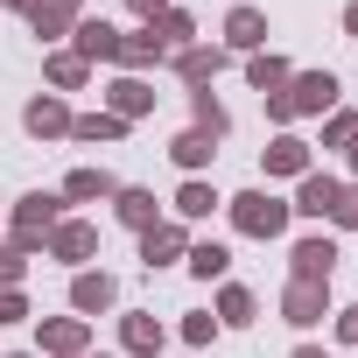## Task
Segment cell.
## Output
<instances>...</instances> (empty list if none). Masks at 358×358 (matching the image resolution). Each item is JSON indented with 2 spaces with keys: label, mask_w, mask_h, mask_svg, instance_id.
<instances>
[{
  "label": "cell",
  "mask_w": 358,
  "mask_h": 358,
  "mask_svg": "<svg viewBox=\"0 0 358 358\" xmlns=\"http://www.w3.org/2000/svg\"><path fill=\"white\" fill-rule=\"evenodd\" d=\"M330 99H337V78H330V71H309V78H295L288 92H274L267 113H274V120H295V113H323Z\"/></svg>",
  "instance_id": "obj_1"
},
{
  "label": "cell",
  "mask_w": 358,
  "mask_h": 358,
  "mask_svg": "<svg viewBox=\"0 0 358 358\" xmlns=\"http://www.w3.org/2000/svg\"><path fill=\"white\" fill-rule=\"evenodd\" d=\"M232 225L253 232V239H274V232L288 225V204L267 197V190H246V197H232Z\"/></svg>",
  "instance_id": "obj_2"
},
{
  "label": "cell",
  "mask_w": 358,
  "mask_h": 358,
  "mask_svg": "<svg viewBox=\"0 0 358 358\" xmlns=\"http://www.w3.org/2000/svg\"><path fill=\"white\" fill-rule=\"evenodd\" d=\"M50 232H57V197H22V204H15V246L36 253Z\"/></svg>",
  "instance_id": "obj_3"
},
{
  "label": "cell",
  "mask_w": 358,
  "mask_h": 358,
  "mask_svg": "<svg viewBox=\"0 0 358 358\" xmlns=\"http://www.w3.org/2000/svg\"><path fill=\"white\" fill-rule=\"evenodd\" d=\"M281 316L288 323H323L330 316V281H288V295H281Z\"/></svg>",
  "instance_id": "obj_4"
},
{
  "label": "cell",
  "mask_w": 358,
  "mask_h": 358,
  "mask_svg": "<svg viewBox=\"0 0 358 358\" xmlns=\"http://www.w3.org/2000/svg\"><path fill=\"white\" fill-rule=\"evenodd\" d=\"M337 190H344V183H330V176H302V190H295L288 211H302V218H330V211H337Z\"/></svg>",
  "instance_id": "obj_5"
},
{
  "label": "cell",
  "mask_w": 358,
  "mask_h": 358,
  "mask_svg": "<svg viewBox=\"0 0 358 358\" xmlns=\"http://www.w3.org/2000/svg\"><path fill=\"white\" fill-rule=\"evenodd\" d=\"M50 253L71 260V267L92 260V253H99V225H57V232H50Z\"/></svg>",
  "instance_id": "obj_6"
},
{
  "label": "cell",
  "mask_w": 358,
  "mask_h": 358,
  "mask_svg": "<svg viewBox=\"0 0 358 358\" xmlns=\"http://www.w3.org/2000/svg\"><path fill=\"white\" fill-rule=\"evenodd\" d=\"M288 260H295V281H330V267H337V246H330V239H302Z\"/></svg>",
  "instance_id": "obj_7"
},
{
  "label": "cell",
  "mask_w": 358,
  "mask_h": 358,
  "mask_svg": "<svg viewBox=\"0 0 358 358\" xmlns=\"http://www.w3.org/2000/svg\"><path fill=\"white\" fill-rule=\"evenodd\" d=\"M113 295H120V288H113V274H78V281H71V309H78V316L113 309Z\"/></svg>",
  "instance_id": "obj_8"
},
{
  "label": "cell",
  "mask_w": 358,
  "mask_h": 358,
  "mask_svg": "<svg viewBox=\"0 0 358 358\" xmlns=\"http://www.w3.org/2000/svg\"><path fill=\"white\" fill-rule=\"evenodd\" d=\"M22 15H29V29H36V36H57V29L78 15V0H22Z\"/></svg>",
  "instance_id": "obj_9"
},
{
  "label": "cell",
  "mask_w": 358,
  "mask_h": 358,
  "mask_svg": "<svg viewBox=\"0 0 358 358\" xmlns=\"http://www.w3.org/2000/svg\"><path fill=\"white\" fill-rule=\"evenodd\" d=\"M211 148H218V134H211V127H190V134H176V141H169V155L183 162V169H204V162H211Z\"/></svg>",
  "instance_id": "obj_10"
},
{
  "label": "cell",
  "mask_w": 358,
  "mask_h": 358,
  "mask_svg": "<svg viewBox=\"0 0 358 358\" xmlns=\"http://www.w3.org/2000/svg\"><path fill=\"white\" fill-rule=\"evenodd\" d=\"M176 253H183V232H176V225H148V232H141V260H148V267H169Z\"/></svg>",
  "instance_id": "obj_11"
},
{
  "label": "cell",
  "mask_w": 358,
  "mask_h": 358,
  "mask_svg": "<svg viewBox=\"0 0 358 358\" xmlns=\"http://www.w3.org/2000/svg\"><path fill=\"white\" fill-rule=\"evenodd\" d=\"M78 57H85V64H99V57H120V36H113V22H78Z\"/></svg>",
  "instance_id": "obj_12"
},
{
  "label": "cell",
  "mask_w": 358,
  "mask_h": 358,
  "mask_svg": "<svg viewBox=\"0 0 358 358\" xmlns=\"http://www.w3.org/2000/svg\"><path fill=\"white\" fill-rule=\"evenodd\" d=\"M267 176H309V148H302L295 134H281V141L267 148Z\"/></svg>",
  "instance_id": "obj_13"
},
{
  "label": "cell",
  "mask_w": 358,
  "mask_h": 358,
  "mask_svg": "<svg viewBox=\"0 0 358 358\" xmlns=\"http://www.w3.org/2000/svg\"><path fill=\"white\" fill-rule=\"evenodd\" d=\"M225 36H232V50H260V43H267V15H253V8H232Z\"/></svg>",
  "instance_id": "obj_14"
},
{
  "label": "cell",
  "mask_w": 358,
  "mask_h": 358,
  "mask_svg": "<svg viewBox=\"0 0 358 358\" xmlns=\"http://www.w3.org/2000/svg\"><path fill=\"white\" fill-rule=\"evenodd\" d=\"M148 106H155V92H148L141 78H120V85H113V120H141Z\"/></svg>",
  "instance_id": "obj_15"
},
{
  "label": "cell",
  "mask_w": 358,
  "mask_h": 358,
  "mask_svg": "<svg viewBox=\"0 0 358 358\" xmlns=\"http://www.w3.org/2000/svg\"><path fill=\"white\" fill-rule=\"evenodd\" d=\"M22 120H29V134H43V141H50V134H71V113H64V99H36Z\"/></svg>",
  "instance_id": "obj_16"
},
{
  "label": "cell",
  "mask_w": 358,
  "mask_h": 358,
  "mask_svg": "<svg viewBox=\"0 0 358 358\" xmlns=\"http://www.w3.org/2000/svg\"><path fill=\"white\" fill-rule=\"evenodd\" d=\"M113 211H120V225H134V232L155 225V197H148V190H113Z\"/></svg>",
  "instance_id": "obj_17"
},
{
  "label": "cell",
  "mask_w": 358,
  "mask_h": 358,
  "mask_svg": "<svg viewBox=\"0 0 358 358\" xmlns=\"http://www.w3.org/2000/svg\"><path fill=\"white\" fill-rule=\"evenodd\" d=\"M43 344H50V351H64V358H71V351H85V316H57V323H43Z\"/></svg>",
  "instance_id": "obj_18"
},
{
  "label": "cell",
  "mask_w": 358,
  "mask_h": 358,
  "mask_svg": "<svg viewBox=\"0 0 358 358\" xmlns=\"http://www.w3.org/2000/svg\"><path fill=\"white\" fill-rule=\"evenodd\" d=\"M113 190H120V183H113L106 169H78L71 183H64V197H78V204H92V197H113Z\"/></svg>",
  "instance_id": "obj_19"
},
{
  "label": "cell",
  "mask_w": 358,
  "mask_h": 358,
  "mask_svg": "<svg viewBox=\"0 0 358 358\" xmlns=\"http://www.w3.org/2000/svg\"><path fill=\"white\" fill-rule=\"evenodd\" d=\"M148 36H155V43H162V50H183V43H190V36H197V29H190V15H169V8H162V15H155V22H148Z\"/></svg>",
  "instance_id": "obj_20"
},
{
  "label": "cell",
  "mask_w": 358,
  "mask_h": 358,
  "mask_svg": "<svg viewBox=\"0 0 358 358\" xmlns=\"http://www.w3.org/2000/svg\"><path fill=\"white\" fill-rule=\"evenodd\" d=\"M71 134H78V141H120L127 120H113V113H85V120H71Z\"/></svg>",
  "instance_id": "obj_21"
},
{
  "label": "cell",
  "mask_w": 358,
  "mask_h": 358,
  "mask_svg": "<svg viewBox=\"0 0 358 358\" xmlns=\"http://www.w3.org/2000/svg\"><path fill=\"white\" fill-rule=\"evenodd\" d=\"M225 267H232V253H225L218 239H204V246H190V274H204V281H218Z\"/></svg>",
  "instance_id": "obj_22"
},
{
  "label": "cell",
  "mask_w": 358,
  "mask_h": 358,
  "mask_svg": "<svg viewBox=\"0 0 358 358\" xmlns=\"http://www.w3.org/2000/svg\"><path fill=\"white\" fill-rule=\"evenodd\" d=\"M211 204H218L211 183H183V190H176V211H183V218H211Z\"/></svg>",
  "instance_id": "obj_23"
},
{
  "label": "cell",
  "mask_w": 358,
  "mask_h": 358,
  "mask_svg": "<svg viewBox=\"0 0 358 358\" xmlns=\"http://www.w3.org/2000/svg\"><path fill=\"white\" fill-rule=\"evenodd\" d=\"M218 64H225V50H183V64H176V71H183L190 85H204V78H218Z\"/></svg>",
  "instance_id": "obj_24"
},
{
  "label": "cell",
  "mask_w": 358,
  "mask_h": 358,
  "mask_svg": "<svg viewBox=\"0 0 358 358\" xmlns=\"http://www.w3.org/2000/svg\"><path fill=\"white\" fill-rule=\"evenodd\" d=\"M246 78H253V85H260L267 99H274V92L288 85V64H281V57H253V64H246Z\"/></svg>",
  "instance_id": "obj_25"
},
{
  "label": "cell",
  "mask_w": 358,
  "mask_h": 358,
  "mask_svg": "<svg viewBox=\"0 0 358 358\" xmlns=\"http://www.w3.org/2000/svg\"><path fill=\"white\" fill-rule=\"evenodd\" d=\"M127 351H162V323L155 316H127Z\"/></svg>",
  "instance_id": "obj_26"
},
{
  "label": "cell",
  "mask_w": 358,
  "mask_h": 358,
  "mask_svg": "<svg viewBox=\"0 0 358 358\" xmlns=\"http://www.w3.org/2000/svg\"><path fill=\"white\" fill-rule=\"evenodd\" d=\"M218 316H225V323H253V295H246V288H225V295H218Z\"/></svg>",
  "instance_id": "obj_27"
},
{
  "label": "cell",
  "mask_w": 358,
  "mask_h": 358,
  "mask_svg": "<svg viewBox=\"0 0 358 358\" xmlns=\"http://www.w3.org/2000/svg\"><path fill=\"white\" fill-rule=\"evenodd\" d=\"M50 78H57L64 92H71V85H85V57H57V64H50Z\"/></svg>",
  "instance_id": "obj_28"
},
{
  "label": "cell",
  "mask_w": 358,
  "mask_h": 358,
  "mask_svg": "<svg viewBox=\"0 0 358 358\" xmlns=\"http://www.w3.org/2000/svg\"><path fill=\"white\" fill-rule=\"evenodd\" d=\"M22 260H29L22 246H0V288H15V281H22Z\"/></svg>",
  "instance_id": "obj_29"
},
{
  "label": "cell",
  "mask_w": 358,
  "mask_h": 358,
  "mask_svg": "<svg viewBox=\"0 0 358 358\" xmlns=\"http://www.w3.org/2000/svg\"><path fill=\"white\" fill-rule=\"evenodd\" d=\"M197 127H211V134H225V113H218V99H211V92H197Z\"/></svg>",
  "instance_id": "obj_30"
},
{
  "label": "cell",
  "mask_w": 358,
  "mask_h": 358,
  "mask_svg": "<svg viewBox=\"0 0 358 358\" xmlns=\"http://www.w3.org/2000/svg\"><path fill=\"white\" fill-rule=\"evenodd\" d=\"M330 218H337V225H358V183L337 190V211H330Z\"/></svg>",
  "instance_id": "obj_31"
},
{
  "label": "cell",
  "mask_w": 358,
  "mask_h": 358,
  "mask_svg": "<svg viewBox=\"0 0 358 358\" xmlns=\"http://www.w3.org/2000/svg\"><path fill=\"white\" fill-rule=\"evenodd\" d=\"M351 134H358V113H337L330 134H323V148H337V141H351Z\"/></svg>",
  "instance_id": "obj_32"
},
{
  "label": "cell",
  "mask_w": 358,
  "mask_h": 358,
  "mask_svg": "<svg viewBox=\"0 0 358 358\" xmlns=\"http://www.w3.org/2000/svg\"><path fill=\"white\" fill-rule=\"evenodd\" d=\"M22 316H29V302H22L15 288H0V323H22Z\"/></svg>",
  "instance_id": "obj_33"
},
{
  "label": "cell",
  "mask_w": 358,
  "mask_h": 358,
  "mask_svg": "<svg viewBox=\"0 0 358 358\" xmlns=\"http://www.w3.org/2000/svg\"><path fill=\"white\" fill-rule=\"evenodd\" d=\"M337 337H344V344H358V302H351V309H337Z\"/></svg>",
  "instance_id": "obj_34"
},
{
  "label": "cell",
  "mask_w": 358,
  "mask_h": 358,
  "mask_svg": "<svg viewBox=\"0 0 358 358\" xmlns=\"http://www.w3.org/2000/svg\"><path fill=\"white\" fill-rule=\"evenodd\" d=\"M127 8H134L141 22H155V15H162V0H127Z\"/></svg>",
  "instance_id": "obj_35"
},
{
  "label": "cell",
  "mask_w": 358,
  "mask_h": 358,
  "mask_svg": "<svg viewBox=\"0 0 358 358\" xmlns=\"http://www.w3.org/2000/svg\"><path fill=\"white\" fill-rule=\"evenodd\" d=\"M344 29H351V36H358V0H351V8H344Z\"/></svg>",
  "instance_id": "obj_36"
},
{
  "label": "cell",
  "mask_w": 358,
  "mask_h": 358,
  "mask_svg": "<svg viewBox=\"0 0 358 358\" xmlns=\"http://www.w3.org/2000/svg\"><path fill=\"white\" fill-rule=\"evenodd\" d=\"M295 358H330V351H316V344H302V351H295Z\"/></svg>",
  "instance_id": "obj_37"
},
{
  "label": "cell",
  "mask_w": 358,
  "mask_h": 358,
  "mask_svg": "<svg viewBox=\"0 0 358 358\" xmlns=\"http://www.w3.org/2000/svg\"><path fill=\"white\" fill-rule=\"evenodd\" d=\"M351 169H358V134H351Z\"/></svg>",
  "instance_id": "obj_38"
}]
</instances>
